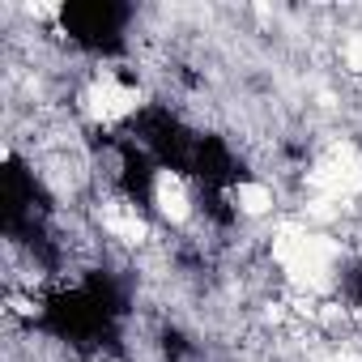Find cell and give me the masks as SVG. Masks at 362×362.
I'll return each instance as SVG.
<instances>
[{"instance_id":"obj_1","label":"cell","mask_w":362,"mask_h":362,"mask_svg":"<svg viewBox=\"0 0 362 362\" xmlns=\"http://www.w3.org/2000/svg\"><path fill=\"white\" fill-rule=\"evenodd\" d=\"M337 243L332 239H324V235H311V230H303V226H281L277 235H273V260L298 281V286H324L328 281V269H332V260H337Z\"/></svg>"},{"instance_id":"obj_4","label":"cell","mask_w":362,"mask_h":362,"mask_svg":"<svg viewBox=\"0 0 362 362\" xmlns=\"http://www.w3.org/2000/svg\"><path fill=\"white\" fill-rule=\"evenodd\" d=\"M153 205L166 222H188L192 205H188V192H184V179H179L175 170H162L153 179Z\"/></svg>"},{"instance_id":"obj_6","label":"cell","mask_w":362,"mask_h":362,"mask_svg":"<svg viewBox=\"0 0 362 362\" xmlns=\"http://www.w3.org/2000/svg\"><path fill=\"white\" fill-rule=\"evenodd\" d=\"M107 230L119 235L124 243H141V239H145V222L132 218V214H111V218H107Z\"/></svg>"},{"instance_id":"obj_8","label":"cell","mask_w":362,"mask_h":362,"mask_svg":"<svg viewBox=\"0 0 362 362\" xmlns=\"http://www.w3.org/2000/svg\"><path fill=\"white\" fill-rule=\"evenodd\" d=\"M9 307H13L18 315H35V303H30V298H9Z\"/></svg>"},{"instance_id":"obj_2","label":"cell","mask_w":362,"mask_h":362,"mask_svg":"<svg viewBox=\"0 0 362 362\" xmlns=\"http://www.w3.org/2000/svg\"><path fill=\"white\" fill-rule=\"evenodd\" d=\"M311 188L328 192V201H345L354 192H362V158L349 145H337L315 170H311Z\"/></svg>"},{"instance_id":"obj_7","label":"cell","mask_w":362,"mask_h":362,"mask_svg":"<svg viewBox=\"0 0 362 362\" xmlns=\"http://www.w3.org/2000/svg\"><path fill=\"white\" fill-rule=\"evenodd\" d=\"M341 56H345V64H349L354 73H362V35H349L345 47H341Z\"/></svg>"},{"instance_id":"obj_5","label":"cell","mask_w":362,"mask_h":362,"mask_svg":"<svg viewBox=\"0 0 362 362\" xmlns=\"http://www.w3.org/2000/svg\"><path fill=\"white\" fill-rule=\"evenodd\" d=\"M235 205H239V214L260 218V214L273 209V188L269 184H239L235 188Z\"/></svg>"},{"instance_id":"obj_3","label":"cell","mask_w":362,"mask_h":362,"mask_svg":"<svg viewBox=\"0 0 362 362\" xmlns=\"http://www.w3.org/2000/svg\"><path fill=\"white\" fill-rule=\"evenodd\" d=\"M86 107H90L94 119L115 124V119H124V115H132V111L141 107V94L128 90V86H119V81H98V86L86 94Z\"/></svg>"}]
</instances>
